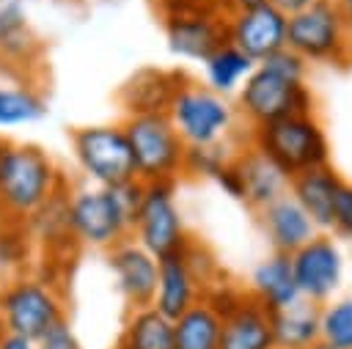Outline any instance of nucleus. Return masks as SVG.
<instances>
[{"instance_id":"obj_1","label":"nucleus","mask_w":352,"mask_h":349,"mask_svg":"<svg viewBox=\"0 0 352 349\" xmlns=\"http://www.w3.org/2000/svg\"><path fill=\"white\" fill-rule=\"evenodd\" d=\"M69 184L63 168L47 148L0 135V223L25 225Z\"/></svg>"},{"instance_id":"obj_2","label":"nucleus","mask_w":352,"mask_h":349,"mask_svg":"<svg viewBox=\"0 0 352 349\" xmlns=\"http://www.w3.org/2000/svg\"><path fill=\"white\" fill-rule=\"evenodd\" d=\"M305 66L308 63L286 47L253 66L236 91L239 113L250 129L275 118L314 113V93L305 85Z\"/></svg>"},{"instance_id":"obj_3","label":"nucleus","mask_w":352,"mask_h":349,"mask_svg":"<svg viewBox=\"0 0 352 349\" xmlns=\"http://www.w3.org/2000/svg\"><path fill=\"white\" fill-rule=\"evenodd\" d=\"M140 195H143L140 179L121 187L69 184L66 214L77 247L107 253L113 245L129 239Z\"/></svg>"},{"instance_id":"obj_4","label":"nucleus","mask_w":352,"mask_h":349,"mask_svg":"<svg viewBox=\"0 0 352 349\" xmlns=\"http://www.w3.org/2000/svg\"><path fill=\"white\" fill-rule=\"evenodd\" d=\"M60 319H66V294L58 278L28 269L0 280V333L36 341Z\"/></svg>"},{"instance_id":"obj_5","label":"nucleus","mask_w":352,"mask_h":349,"mask_svg":"<svg viewBox=\"0 0 352 349\" xmlns=\"http://www.w3.org/2000/svg\"><path fill=\"white\" fill-rule=\"evenodd\" d=\"M168 49L176 58L204 63L228 44V8L223 0H154Z\"/></svg>"},{"instance_id":"obj_6","label":"nucleus","mask_w":352,"mask_h":349,"mask_svg":"<svg viewBox=\"0 0 352 349\" xmlns=\"http://www.w3.org/2000/svg\"><path fill=\"white\" fill-rule=\"evenodd\" d=\"M248 143L270 157L289 179L322 165H330V143L319 118L311 115H286L270 124L253 126Z\"/></svg>"},{"instance_id":"obj_7","label":"nucleus","mask_w":352,"mask_h":349,"mask_svg":"<svg viewBox=\"0 0 352 349\" xmlns=\"http://www.w3.org/2000/svg\"><path fill=\"white\" fill-rule=\"evenodd\" d=\"M72 159L85 184L121 187L138 179L132 148L121 121L82 124L69 135Z\"/></svg>"},{"instance_id":"obj_8","label":"nucleus","mask_w":352,"mask_h":349,"mask_svg":"<svg viewBox=\"0 0 352 349\" xmlns=\"http://www.w3.org/2000/svg\"><path fill=\"white\" fill-rule=\"evenodd\" d=\"M121 124L132 148L138 179L143 184H176V179L184 176L187 146L165 113L126 115Z\"/></svg>"},{"instance_id":"obj_9","label":"nucleus","mask_w":352,"mask_h":349,"mask_svg":"<svg viewBox=\"0 0 352 349\" xmlns=\"http://www.w3.org/2000/svg\"><path fill=\"white\" fill-rule=\"evenodd\" d=\"M165 115L187 148L223 143L231 137L236 124V107L228 96H220L195 80H184L179 85Z\"/></svg>"},{"instance_id":"obj_10","label":"nucleus","mask_w":352,"mask_h":349,"mask_svg":"<svg viewBox=\"0 0 352 349\" xmlns=\"http://www.w3.org/2000/svg\"><path fill=\"white\" fill-rule=\"evenodd\" d=\"M286 49L305 63H346L352 58V30L336 3L316 0L286 16Z\"/></svg>"},{"instance_id":"obj_11","label":"nucleus","mask_w":352,"mask_h":349,"mask_svg":"<svg viewBox=\"0 0 352 349\" xmlns=\"http://www.w3.org/2000/svg\"><path fill=\"white\" fill-rule=\"evenodd\" d=\"M220 267L214 264V256L190 236V242L160 258V275H157V294H154V308L168 316L176 319L182 316L190 305H195L206 286L214 283L220 278Z\"/></svg>"},{"instance_id":"obj_12","label":"nucleus","mask_w":352,"mask_h":349,"mask_svg":"<svg viewBox=\"0 0 352 349\" xmlns=\"http://www.w3.org/2000/svg\"><path fill=\"white\" fill-rule=\"evenodd\" d=\"M129 236L154 258L170 256L190 242L182 209L173 195V184H143Z\"/></svg>"},{"instance_id":"obj_13","label":"nucleus","mask_w":352,"mask_h":349,"mask_svg":"<svg viewBox=\"0 0 352 349\" xmlns=\"http://www.w3.org/2000/svg\"><path fill=\"white\" fill-rule=\"evenodd\" d=\"M292 269L302 300L322 305L333 300L344 278V256L333 236L316 234L300 250L292 253Z\"/></svg>"},{"instance_id":"obj_14","label":"nucleus","mask_w":352,"mask_h":349,"mask_svg":"<svg viewBox=\"0 0 352 349\" xmlns=\"http://www.w3.org/2000/svg\"><path fill=\"white\" fill-rule=\"evenodd\" d=\"M228 44L242 49L250 60H264L286 47V14L272 5H253L228 14Z\"/></svg>"},{"instance_id":"obj_15","label":"nucleus","mask_w":352,"mask_h":349,"mask_svg":"<svg viewBox=\"0 0 352 349\" xmlns=\"http://www.w3.org/2000/svg\"><path fill=\"white\" fill-rule=\"evenodd\" d=\"M107 269L113 272L116 289L126 308H143L154 302L157 294V275H160V258H154L146 247H140L132 236L113 245L107 253Z\"/></svg>"},{"instance_id":"obj_16","label":"nucleus","mask_w":352,"mask_h":349,"mask_svg":"<svg viewBox=\"0 0 352 349\" xmlns=\"http://www.w3.org/2000/svg\"><path fill=\"white\" fill-rule=\"evenodd\" d=\"M44 44L19 0H0V66L8 74L30 77L41 66Z\"/></svg>"},{"instance_id":"obj_17","label":"nucleus","mask_w":352,"mask_h":349,"mask_svg":"<svg viewBox=\"0 0 352 349\" xmlns=\"http://www.w3.org/2000/svg\"><path fill=\"white\" fill-rule=\"evenodd\" d=\"M187 77L176 69H140L118 88V104L126 115L168 113V104Z\"/></svg>"},{"instance_id":"obj_18","label":"nucleus","mask_w":352,"mask_h":349,"mask_svg":"<svg viewBox=\"0 0 352 349\" xmlns=\"http://www.w3.org/2000/svg\"><path fill=\"white\" fill-rule=\"evenodd\" d=\"M234 165L239 170V181H242V201L250 209L261 212L267 203H272L289 192V176L270 157H264L256 146L248 143V146L236 148Z\"/></svg>"},{"instance_id":"obj_19","label":"nucleus","mask_w":352,"mask_h":349,"mask_svg":"<svg viewBox=\"0 0 352 349\" xmlns=\"http://www.w3.org/2000/svg\"><path fill=\"white\" fill-rule=\"evenodd\" d=\"M258 214H261V225H264V231H267L275 253L292 256L311 236H316V225L311 223V217L305 214V209L289 192L280 195L278 201L267 203Z\"/></svg>"},{"instance_id":"obj_20","label":"nucleus","mask_w":352,"mask_h":349,"mask_svg":"<svg viewBox=\"0 0 352 349\" xmlns=\"http://www.w3.org/2000/svg\"><path fill=\"white\" fill-rule=\"evenodd\" d=\"M341 181L344 179L330 165H322V168H314V170H305L289 179V195L305 209L316 231L333 228V201H336V190Z\"/></svg>"},{"instance_id":"obj_21","label":"nucleus","mask_w":352,"mask_h":349,"mask_svg":"<svg viewBox=\"0 0 352 349\" xmlns=\"http://www.w3.org/2000/svg\"><path fill=\"white\" fill-rule=\"evenodd\" d=\"M220 349H275L272 313L248 294L245 302L223 319Z\"/></svg>"},{"instance_id":"obj_22","label":"nucleus","mask_w":352,"mask_h":349,"mask_svg":"<svg viewBox=\"0 0 352 349\" xmlns=\"http://www.w3.org/2000/svg\"><path fill=\"white\" fill-rule=\"evenodd\" d=\"M248 291L270 313L294 305L300 300V291H297V280H294V269H292V256L272 253L264 261H258V267L250 275Z\"/></svg>"},{"instance_id":"obj_23","label":"nucleus","mask_w":352,"mask_h":349,"mask_svg":"<svg viewBox=\"0 0 352 349\" xmlns=\"http://www.w3.org/2000/svg\"><path fill=\"white\" fill-rule=\"evenodd\" d=\"M121 349H173V319L162 316L154 305L132 308L124 319Z\"/></svg>"},{"instance_id":"obj_24","label":"nucleus","mask_w":352,"mask_h":349,"mask_svg":"<svg viewBox=\"0 0 352 349\" xmlns=\"http://www.w3.org/2000/svg\"><path fill=\"white\" fill-rule=\"evenodd\" d=\"M275 349H305L319 341V305L297 300L289 308L272 313Z\"/></svg>"},{"instance_id":"obj_25","label":"nucleus","mask_w":352,"mask_h":349,"mask_svg":"<svg viewBox=\"0 0 352 349\" xmlns=\"http://www.w3.org/2000/svg\"><path fill=\"white\" fill-rule=\"evenodd\" d=\"M223 319L209 302L198 300L173 319V349H220Z\"/></svg>"},{"instance_id":"obj_26","label":"nucleus","mask_w":352,"mask_h":349,"mask_svg":"<svg viewBox=\"0 0 352 349\" xmlns=\"http://www.w3.org/2000/svg\"><path fill=\"white\" fill-rule=\"evenodd\" d=\"M47 110V99L33 82H0V132L38 124Z\"/></svg>"},{"instance_id":"obj_27","label":"nucleus","mask_w":352,"mask_h":349,"mask_svg":"<svg viewBox=\"0 0 352 349\" xmlns=\"http://www.w3.org/2000/svg\"><path fill=\"white\" fill-rule=\"evenodd\" d=\"M253 66L256 60H250L242 49H236L234 44H223L204 60V85L220 96H231L248 80Z\"/></svg>"},{"instance_id":"obj_28","label":"nucleus","mask_w":352,"mask_h":349,"mask_svg":"<svg viewBox=\"0 0 352 349\" xmlns=\"http://www.w3.org/2000/svg\"><path fill=\"white\" fill-rule=\"evenodd\" d=\"M36 267V245L22 223H0V275L11 278Z\"/></svg>"},{"instance_id":"obj_29","label":"nucleus","mask_w":352,"mask_h":349,"mask_svg":"<svg viewBox=\"0 0 352 349\" xmlns=\"http://www.w3.org/2000/svg\"><path fill=\"white\" fill-rule=\"evenodd\" d=\"M319 341H324L333 349H352V297L322 302Z\"/></svg>"},{"instance_id":"obj_30","label":"nucleus","mask_w":352,"mask_h":349,"mask_svg":"<svg viewBox=\"0 0 352 349\" xmlns=\"http://www.w3.org/2000/svg\"><path fill=\"white\" fill-rule=\"evenodd\" d=\"M234 154H236V148L231 151L228 140L214 143V146L187 148V154H184V176H204V179H212Z\"/></svg>"},{"instance_id":"obj_31","label":"nucleus","mask_w":352,"mask_h":349,"mask_svg":"<svg viewBox=\"0 0 352 349\" xmlns=\"http://www.w3.org/2000/svg\"><path fill=\"white\" fill-rule=\"evenodd\" d=\"M36 346L38 349H82V341H80L74 324L66 316V319L55 322L44 335H38L36 338Z\"/></svg>"},{"instance_id":"obj_32","label":"nucleus","mask_w":352,"mask_h":349,"mask_svg":"<svg viewBox=\"0 0 352 349\" xmlns=\"http://www.w3.org/2000/svg\"><path fill=\"white\" fill-rule=\"evenodd\" d=\"M336 234L352 239V181H341L333 201V228Z\"/></svg>"},{"instance_id":"obj_33","label":"nucleus","mask_w":352,"mask_h":349,"mask_svg":"<svg viewBox=\"0 0 352 349\" xmlns=\"http://www.w3.org/2000/svg\"><path fill=\"white\" fill-rule=\"evenodd\" d=\"M212 179H214V181H217V184H220L231 198L242 201V181H239V170H236V165H234V157H231V159H228V162H226V165H223Z\"/></svg>"},{"instance_id":"obj_34","label":"nucleus","mask_w":352,"mask_h":349,"mask_svg":"<svg viewBox=\"0 0 352 349\" xmlns=\"http://www.w3.org/2000/svg\"><path fill=\"white\" fill-rule=\"evenodd\" d=\"M0 349H38L33 338L14 335V333H0Z\"/></svg>"},{"instance_id":"obj_35","label":"nucleus","mask_w":352,"mask_h":349,"mask_svg":"<svg viewBox=\"0 0 352 349\" xmlns=\"http://www.w3.org/2000/svg\"><path fill=\"white\" fill-rule=\"evenodd\" d=\"M311 3H316V0H272V5H278L286 16H289V14H297V11H302V8H308Z\"/></svg>"},{"instance_id":"obj_36","label":"nucleus","mask_w":352,"mask_h":349,"mask_svg":"<svg viewBox=\"0 0 352 349\" xmlns=\"http://www.w3.org/2000/svg\"><path fill=\"white\" fill-rule=\"evenodd\" d=\"M228 11H239V8H253V5H264V3H272V0H223Z\"/></svg>"},{"instance_id":"obj_37","label":"nucleus","mask_w":352,"mask_h":349,"mask_svg":"<svg viewBox=\"0 0 352 349\" xmlns=\"http://www.w3.org/2000/svg\"><path fill=\"white\" fill-rule=\"evenodd\" d=\"M336 5H338V11L344 14V19H346V25H349V30H352V0H338Z\"/></svg>"},{"instance_id":"obj_38","label":"nucleus","mask_w":352,"mask_h":349,"mask_svg":"<svg viewBox=\"0 0 352 349\" xmlns=\"http://www.w3.org/2000/svg\"><path fill=\"white\" fill-rule=\"evenodd\" d=\"M305 349H333V346H327L324 341H316V344H311V346H305Z\"/></svg>"},{"instance_id":"obj_39","label":"nucleus","mask_w":352,"mask_h":349,"mask_svg":"<svg viewBox=\"0 0 352 349\" xmlns=\"http://www.w3.org/2000/svg\"><path fill=\"white\" fill-rule=\"evenodd\" d=\"M327 3H338V0H327Z\"/></svg>"},{"instance_id":"obj_40","label":"nucleus","mask_w":352,"mask_h":349,"mask_svg":"<svg viewBox=\"0 0 352 349\" xmlns=\"http://www.w3.org/2000/svg\"><path fill=\"white\" fill-rule=\"evenodd\" d=\"M113 349H121V346H113Z\"/></svg>"}]
</instances>
